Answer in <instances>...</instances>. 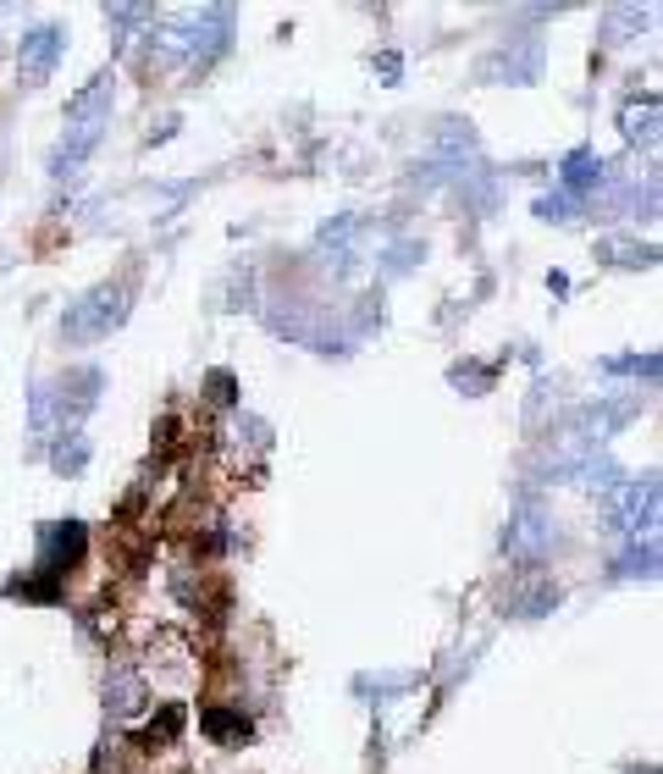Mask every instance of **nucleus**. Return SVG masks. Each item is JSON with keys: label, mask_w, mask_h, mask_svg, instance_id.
Segmentation results:
<instances>
[{"label": "nucleus", "mask_w": 663, "mask_h": 774, "mask_svg": "<svg viewBox=\"0 0 663 774\" xmlns=\"http://www.w3.org/2000/svg\"><path fill=\"white\" fill-rule=\"evenodd\" d=\"M128 315V288L117 283H106V288H95V294H83L78 305H67L61 315V337H72V343H95V337H106L117 321Z\"/></svg>", "instance_id": "1"}, {"label": "nucleus", "mask_w": 663, "mask_h": 774, "mask_svg": "<svg viewBox=\"0 0 663 774\" xmlns=\"http://www.w3.org/2000/svg\"><path fill=\"white\" fill-rule=\"evenodd\" d=\"M61 50H67V33H61V28H33V33L22 39V50H17V72H22V84L39 89V84L56 72Z\"/></svg>", "instance_id": "2"}, {"label": "nucleus", "mask_w": 663, "mask_h": 774, "mask_svg": "<svg viewBox=\"0 0 663 774\" xmlns=\"http://www.w3.org/2000/svg\"><path fill=\"white\" fill-rule=\"evenodd\" d=\"M659 520V481H625L614 492V526L620 531H647Z\"/></svg>", "instance_id": "3"}, {"label": "nucleus", "mask_w": 663, "mask_h": 774, "mask_svg": "<svg viewBox=\"0 0 663 774\" xmlns=\"http://www.w3.org/2000/svg\"><path fill=\"white\" fill-rule=\"evenodd\" d=\"M78 559H83V526H78V520H67V526H44L39 570H44V576H67Z\"/></svg>", "instance_id": "4"}, {"label": "nucleus", "mask_w": 663, "mask_h": 774, "mask_svg": "<svg viewBox=\"0 0 663 774\" xmlns=\"http://www.w3.org/2000/svg\"><path fill=\"white\" fill-rule=\"evenodd\" d=\"M111 708L117 714H139L145 708V680L139 675H117L111 680Z\"/></svg>", "instance_id": "5"}, {"label": "nucleus", "mask_w": 663, "mask_h": 774, "mask_svg": "<svg viewBox=\"0 0 663 774\" xmlns=\"http://www.w3.org/2000/svg\"><path fill=\"white\" fill-rule=\"evenodd\" d=\"M216 742H227V736H249V725H244V714H227V708H205V719H199Z\"/></svg>", "instance_id": "6"}, {"label": "nucleus", "mask_w": 663, "mask_h": 774, "mask_svg": "<svg viewBox=\"0 0 663 774\" xmlns=\"http://www.w3.org/2000/svg\"><path fill=\"white\" fill-rule=\"evenodd\" d=\"M177 731H182V708L171 703L161 714V725H150V736H145V747H166V742H177Z\"/></svg>", "instance_id": "7"}, {"label": "nucleus", "mask_w": 663, "mask_h": 774, "mask_svg": "<svg viewBox=\"0 0 663 774\" xmlns=\"http://www.w3.org/2000/svg\"><path fill=\"white\" fill-rule=\"evenodd\" d=\"M592 166H597V160H592L586 150H581V155H570V166H564V183H570V188H586V183L597 177Z\"/></svg>", "instance_id": "8"}, {"label": "nucleus", "mask_w": 663, "mask_h": 774, "mask_svg": "<svg viewBox=\"0 0 663 774\" xmlns=\"http://www.w3.org/2000/svg\"><path fill=\"white\" fill-rule=\"evenodd\" d=\"M89 460V449H83V443H78V438H72V443H61V449H56V464H61V470H78V464Z\"/></svg>", "instance_id": "9"}]
</instances>
